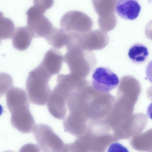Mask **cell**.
Segmentation results:
<instances>
[{
    "instance_id": "6da1fadb",
    "label": "cell",
    "mask_w": 152,
    "mask_h": 152,
    "mask_svg": "<svg viewBox=\"0 0 152 152\" xmlns=\"http://www.w3.org/2000/svg\"><path fill=\"white\" fill-rule=\"evenodd\" d=\"M52 77L39 64L29 72L26 88L32 103L39 105L47 104L51 92L49 82Z\"/></svg>"
},
{
    "instance_id": "7a4b0ae2",
    "label": "cell",
    "mask_w": 152,
    "mask_h": 152,
    "mask_svg": "<svg viewBox=\"0 0 152 152\" xmlns=\"http://www.w3.org/2000/svg\"><path fill=\"white\" fill-rule=\"evenodd\" d=\"M67 50L64 59L69 74L77 79H85L92 68L91 53L77 47L71 48Z\"/></svg>"
},
{
    "instance_id": "3957f363",
    "label": "cell",
    "mask_w": 152,
    "mask_h": 152,
    "mask_svg": "<svg viewBox=\"0 0 152 152\" xmlns=\"http://www.w3.org/2000/svg\"><path fill=\"white\" fill-rule=\"evenodd\" d=\"M34 6L26 11L27 27L33 38L41 37L46 41L52 36L56 28L53 26L49 19Z\"/></svg>"
},
{
    "instance_id": "277c9868",
    "label": "cell",
    "mask_w": 152,
    "mask_h": 152,
    "mask_svg": "<svg viewBox=\"0 0 152 152\" xmlns=\"http://www.w3.org/2000/svg\"><path fill=\"white\" fill-rule=\"evenodd\" d=\"M39 147L44 152H64L65 144L49 126L35 125L33 130Z\"/></svg>"
},
{
    "instance_id": "5b68a950",
    "label": "cell",
    "mask_w": 152,
    "mask_h": 152,
    "mask_svg": "<svg viewBox=\"0 0 152 152\" xmlns=\"http://www.w3.org/2000/svg\"><path fill=\"white\" fill-rule=\"evenodd\" d=\"M11 113V123L20 132L30 133L33 131L35 122L29 109V102L15 104L8 108Z\"/></svg>"
},
{
    "instance_id": "8992f818",
    "label": "cell",
    "mask_w": 152,
    "mask_h": 152,
    "mask_svg": "<svg viewBox=\"0 0 152 152\" xmlns=\"http://www.w3.org/2000/svg\"><path fill=\"white\" fill-rule=\"evenodd\" d=\"M61 29L67 33L80 34L86 33L91 28L90 19L84 13L76 11H70L66 13L61 19Z\"/></svg>"
},
{
    "instance_id": "52a82bcc",
    "label": "cell",
    "mask_w": 152,
    "mask_h": 152,
    "mask_svg": "<svg viewBox=\"0 0 152 152\" xmlns=\"http://www.w3.org/2000/svg\"><path fill=\"white\" fill-rule=\"evenodd\" d=\"M119 83L117 75L108 68L100 67L93 72L92 84L94 88L101 93L109 92L115 88Z\"/></svg>"
},
{
    "instance_id": "ba28073f",
    "label": "cell",
    "mask_w": 152,
    "mask_h": 152,
    "mask_svg": "<svg viewBox=\"0 0 152 152\" xmlns=\"http://www.w3.org/2000/svg\"><path fill=\"white\" fill-rule=\"evenodd\" d=\"M63 58L60 51L51 48L45 53L39 64L52 76L60 72L63 64Z\"/></svg>"
},
{
    "instance_id": "9c48e42d",
    "label": "cell",
    "mask_w": 152,
    "mask_h": 152,
    "mask_svg": "<svg viewBox=\"0 0 152 152\" xmlns=\"http://www.w3.org/2000/svg\"><path fill=\"white\" fill-rule=\"evenodd\" d=\"M141 7L137 0H118L115 10L117 15L123 19L133 20L138 16Z\"/></svg>"
},
{
    "instance_id": "30bf717a",
    "label": "cell",
    "mask_w": 152,
    "mask_h": 152,
    "mask_svg": "<svg viewBox=\"0 0 152 152\" xmlns=\"http://www.w3.org/2000/svg\"><path fill=\"white\" fill-rule=\"evenodd\" d=\"M12 37L13 47L20 51H23L27 49L34 38L27 26L15 28Z\"/></svg>"
},
{
    "instance_id": "8fae6325",
    "label": "cell",
    "mask_w": 152,
    "mask_h": 152,
    "mask_svg": "<svg viewBox=\"0 0 152 152\" xmlns=\"http://www.w3.org/2000/svg\"><path fill=\"white\" fill-rule=\"evenodd\" d=\"M149 55L148 48L144 45L137 43L132 45L129 48L128 56L133 62L140 64L147 59Z\"/></svg>"
},
{
    "instance_id": "7c38bea8",
    "label": "cell",
    "mask_w": 152,
    "mask_h": 152,
    "mask_svg": "<svg viewBox=\"0 0 152 152\" xmlns=\"http://www.w3.org/2000/svg\"><path fill=\"white\" fill-rule=\"evenodd\" d=\"M15 29L13 21L5 17L3 13L0 12V44L1 40L11 38Z\"/></svg>"
},
{
    "instance_id": "4fadbf2b",
    "label": "cell",
    "mask_w": 152,
    "mask_h": 152,
    "mask_svg": "<svg viewBox=\"0 0 152 152\" xmlns=\"http://www.w3.org/2000/svg\"><path fill=\"white\" fill-rule=\"evenodd\" d=\"M68 34L61 29L56 28L52 36L47 41L54 48L57 49L62 48L66 43Z\"/></svg>"
},
{
    "instance_id": "5bb4252c",
    "label": "cell",
    "mask_w": 152,
    "mask_h": 152,
    "mask_svg": "<svg viewBox=\"0 0 152 152\" xmlns=\"http://www.w3.org/2000/svg\"><path fill=\"white\" fill-rule=\"evenodd\" d=\"M11 76L5 73H0V97L4 95L13 86Z\"/></svg>"
},
{
    "instance_id": "9a60e30c",
    "label": "cell",
    "mask_w": 152,
    "mask_h": 152,
    "mask_svg": "<svg viewBox=\"0 0 152 152\" xmlns=\"http://www.w3.org/2000/svg\"><path fill=\"white\" fill-rule=\"evenodd\" d=\"M33 2L34 6L44 13L54 4V0H33Z\"/></svg>"
},
{
    "instance_id": "2e32d148",
    "label": "cell",
    "mask_w": 152,
    "mask_h": 152,
    "mask_svg": "<svg viewBox=\"0 0 152 152\" xmlns=\"http://www.w3.org/2000/svg\"><path fill=\"white\" fill-rule=\"evenodd\" d=\"M3 111V108L2 106L0 104V115H1Z\"/></svg>"
}]
</instances>
